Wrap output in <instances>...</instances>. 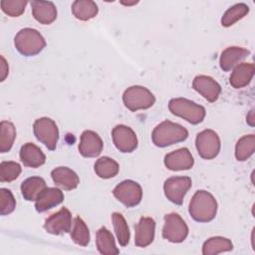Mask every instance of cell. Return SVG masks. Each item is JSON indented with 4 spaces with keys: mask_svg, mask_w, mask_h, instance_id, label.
Returning <instances> with one entry per match:
<instances>
[{
    "mask_svg": "<svg viewBox=\"0 0 255 255\" xmlns=\"http://www.w3.org/2000/svg\"><path fill=\"white\" fill-rule=\"evenodd\" d=\"M16 200L11 190L7 188L0 189V214L8 215L14 211Z\"/></svg>",
    "mask_w": 255,
    "mask_h": 255,
    "instance_id": "obj_35",
    "label": "cell"
},
{
    "mask_svg": "<svg viewBox=\"0 0 255 255\" xmlns=\"http://www.w3.org/2000/svg\"><path fill=\"white\" fill-rule=\"evenodd\" d=\"M123 102L127 109L136 112L151 108L155 103V97L145 87L131 86L124 92Z\"/></svg>",
    "mask_w": 255,
    "mask_h": 255,
    "instance_id": "obj_5",
    "label": "cell"
},
{
    "mask_svg": "<svg viewBox=\"0 0 255 255\" xmlns=\"http://www.w3.org/2000/svg\"><path fill=\"white\" fill-rule=\"evenodd\" d=\"M112 222L120 245L127 246L129 242L130 233L125 217L119 212H114L112 214Z\"/></svg>",
    "mask_w": 255,
    "mask_h": 255,
    "instance_id": "obj_32",
    "label": "cell"
},
{
    "mask_svg": "<svg viewBox=\"0 0 255 255\" xmlns=\"http://www.w3.org/2000/svg\"><path fill=\"white\" fill-rule=\"evenodd\" d=\"M14 45L21 55L31 57L39 54L45 48L46 41L36 29L24 28L16 34Z\"/></svg>",
    "mask_w": 255,
    "mask_h": 255,
    "instance_id": "obj_3",
    "label": "cell"
},
{
    "mask_svg": "<svg viewBox=\"0 0 255 255\" xmlns=\"http://www.w3.org/2000/svg\"><path fill=\"white\" fill-rule=\"evenodd\" d=\"M188 227L177 213H168L164 216L162 237L172 243H180L186 239Z\"/></svg>",
    "mask_w": 255,
    "mask_h": 255,
    "instance_id": "obj_7",
    "label": "cell"
},
{
    "mask_svg": "<svg viewBox=\"0 0 255 255\" xmlns=\"http://www.w3.org/2000/svg\"><path fill=\"white\" fill-rule=\"evenodd\" d=\"M31 7L33 17L40 24L49 25L57 18V8L51 1H32Z\"/></svg>",
    "mask_w": 255,
    "mask_h": 255,
    "instance_id": "obj_20",
    "label": "cell"
},
{
    "mask_svg": "<svg viewBox=\"0 0 255 255\" xmlns=\"http://www.w3.org/2000/svg\"><path fill=\"white\" fill-rule=\"evenodd\" d=\"M233 249L232 242L225 237L215 236L207 239L202 246L203 255H214L221 252L231 251Z\"/></svg>",
    "mask_w": 255,
    "mask_h": 255,
    "instance_id": "obj_26",
    "label": "cell"
},
{
    "mask_svg": "<svg viewBox=\"0 0 255 255\" xmlns=\"http://www.w3.org/2000/svg\"><path fill=\"white\" fill-rule=\"evenodd\" d=\"M98 5L92 0H76L72 4V13L78 20L88 21L97 16Z\"/></svg>",
    "mask_w": 255,
    "mask_h": 255,
    "instance_id": "obj_25",
    "label": "cell"
},
{
    "mask_svg": "<svg viewBox=\"0 0 255 255\" xmlns=\"http://www.w3.org/2000/svg\"><path fill=\"white\" fill-rule=\"evenodd\" d=\"M194 164V159L186 147H181L167 153L164 156V165L166 168L172 171L187 170L190 169Z\"/></svg>",
    "mask_w": 255,
    "mask_h": 255,
    "instance_id": "obj_13",
    "label": "cell"
},
{
    "mask_svg": "<svg viewBox=\"0 0 255 255\" xmlns=\"http://www.w3.org/2000/svg\"><path fill=\"white\" fill-rule=\"evenodd\" d=\"M249 12V7L245 3H237L225 11L221 18V25L223 27H230L236 22L244 18Z\"/></svg>",
    "mask_w": 255,
    "mask_h": 255,
    "instance_id": "obj_31",
    "label": "cell"
},
{
    "mask_svg": "<svg viewBox=\"0 0 255 255\" xmlns=\"http://www.w3.org/2000/svg\"><path fill=\"white\" fill-rule=\"evenodd\" d=\"M188 212L191 218L197 222H209L216 216L217 201L210 192L197 190L189 202Z\"/></svg>",
    "mask_w": 255,
    "mask_h": 255,
    "instance_id": "obj_1",
    "label": "cell"
},
{
    "mask_svg": "<svg viewBox=\"0 0 255 255\" xmlns=\"http://www.w3.org/2000/svg\"><path fill=\"white\" fill-rule=\"evenodd\" d=\"M16 138L15 126L8 121L0 123V152L5 153L9 151Z\"/></svg>",
    "mask_w": 255,
    "mask_h": 255,
    "instance_id": "obj_30",
    "label": "cell"
},
{
    "mask_svg": "<svg viewBox=\"0 0 255 255\" xmlns=\"http://www.w3.org/2000/svg\"><path fill=\"white\" fill-rule=\"evenodd\" d=\"M138 1H132V2H126V1H122L121 3L122 4H124V5H126V6H131V5H134V4H136Z\"/></svg>",
    "mask_w": 255,
    "mask_h": 255,
    "instance_id": "obj_38",
    "label": "cell"
},
{
    "mask_svg": "<svg viewBox=\"0 0 255 255\" xmlns=\"http://www.w3.org/2000/svg\"><path fill=\"white\" fill-rule=\"evenodd\" d=\"M47 187L45 180L40 176H32L25 179L21 184V193L27 201H34Z\"/></svg>",
    "mask_w": 255,
    "mask_h": 255,
    "instance_id": "obj_24",
    "label": "cell"
},
{
    "mask_svg": "<svg viewBox=\"0 0 255 255\" xmlns=\"http://www.w3.org/2000/svg\"><path fill=\"white\" fill-rule=\"evenodd\" d=\"M96 245L98 251L103 255H116L120 250L116 246L115 238L111 231L106 227H101L96 236Z\"/></svg>",
    "mask_w": 255,
    "mask_h": 255,
    "instance_id": "obj_23",
    "label": "cell"
},
{
    "mask_svg": "<svg viewBox=\"0 0 255 255\" xmlns=\"http://www.w3.org/2000/svg\"><path fill=\"white\" fill-rule=\"evenodd\" d=\"M19 155L22 163L27 167L37 168L46 161V155L42 149L32 142L23 144L20 148Z\"/></svg>",
    "mask_w": 255,
    "mask_h": 255,
    "instance_id": "obj_19",
    "label": "cell"
},
{
    "mask_svg": "<svg viewBox=\"0 0 255 255\" xmlns=\"http://www.w3.org/2000/svg\"><path fill=\"white\" fill-rule=\"evenodd\" d=\"M155 233V221L151 217H141L135 225L134 244L137 247H146L152 243Z\"/></svg>",
    "mask_w": 255,
    "mask_h": 255,
    "instance_id": "obj_16",
    "label": "cell"
},
{
    "mask_svg": "<svg viewBox=\"0 0 255 255\" xmlns=\"http://www.w3.org/2000/svg\"><path fill=\"white\" fill-rule=\"evenodd\" d=\"M64 200V193L61 189L56 187H46L36 198L35 208L38 212H45Z\"/></svg>",
    "mask_w": 255,
    "mask_h": 255,
    "instance_id": "obj_17",
    "label": "cell"
},
{
    "mask_svg": "<svg viewBox=\"0 0 255 255\" xmlns=\"http://www.w3.org/2000/svg\"><path fill=\"white\" fill-rule=\"evenodd\" d=\"M71 238L73 241L80 246H87L90 242V231L85 221L80 217L76 216L73 220L71 228Z\"/></svg>",
    "mask_w": 255,
    "mask_h": 255,
    "instance_id": "obj_29",
    "label": "cell"
},
{
    "mask_svg": "<svg viewBox=\"0 0 255 255\" xmlns=\"http://www.w3.org/2000/svg\"><path fill=\"white\" fill-rule=\"evenodd\" d=\"M254 110H251L250 112H249V114L247 115V118H246V121H247V123L251 126V127H253L254 126Z\"/></svg>",
    "mask_w": 255,
    "mask_h": 255,
    "instance_id": "obj_37",
    "label": "cell"
},
{
    "mask_svg": "<svg viewBox=\"0 0 255 255\" xmlns=\"http://www.w3.org/2000/svg\"><path fill=\"white\" fill-rule=\"evenodd\" d=\"M255 68L252 63H240L232 71L229 83L234 89H241L249 85L253 76Z\"/></svg>",
    "mask_w": 255,
    "mask_h": 255,
    "instance_id": "obj_22",
    "label": "cell"
},
{
    "mask_svg": "<svg viewBox=\"0 0 255 255\" xmlns=\"http://www.w3.org/2000/svg\"><path fill=\"white\" fill-rule=\"evenodd\" d=\"M113 194L125 206L133 207L141 201L142 189L136 181L127 179L114 188Z\"/></svg>",
    "mask_w": 255,
    "mask_h": 255,
    "instance_id": "obj_9",
    "label": "cell"
},
{
    "mask_svg": "<svg viewBox=\"0 0 255 255\" xmlns=\"http://www.w3.org/2000/svg\"><path fill=\"white\" fill-rule=\"evenodd\" d=\"M28 4L25 0H2L0 5L2 11L10 17H19L24 11Z\"/></svg>",
    "mask_w": 255,
    "mask_h": 255,
    "instance_id": "obj_34",
    "label": "cell"
},
{
    "mask_svg": "<svg viewBox=\"0 0 255 255\" xmlns=\"http://www.w3.org/2000/svg\"><path fill=\"white\" fill-rule=\"evenodd\" d=\"M255 151V135L246 134L238 139L235 145V157L239 161L247 160Z\"/></svg>",
    "mask_w": 255,
    "mask_h": 255,
    "instance_id": "obj_28",
    "label": "cell"
},
{
    "mask_svg": "<svg viewBox=\"0 0 255 255\" xmlns=\"http://www.w3.org/2000/svg\"><path fill=\"white\" fill-rule=\"evenodd\" d=\"M104 147L101 136L94 130H85L81 134L79 151L84 157L98 156Z\"/></svg>",
    "mask_w": 255,
    "mask_h": 255,
    "instance_id": "obj_15",
    "label": "cell"
},
{
    "mask_svg": "<svg viewBox=\"0 0 255 255\" xmlns=\"http://www.w3.org/2000/svg\"><path fill=\"white\" fill-rule=\"evenodd\" d=\"M45 230L53 235L68 233L72 228V215L68 208L63 207L48 217L44 223Z\"/></svg>",
    "mask_w": 255,
    "mask_h": 255,
    "instance_id": "obj_12",
    "label": "cell"
},
{
    "mask_svg": "<svg viewBox=\"0 0 255 255\" xmlns=\"http://www.w3.org/2000/svg\"><path fill=\"white\" fill-rule=\"evenodd\" d=\"M195 146L198 154L204 159L216 157L220 151V138L213 129H204L197 133Z\"/></svg>",
    "mask_w": 255,
    "mask_h": 255,
    "instance_id": "obj_8",
    "label": "cell"
},
{
    "mask_svg": "<svg viewBox=\"0 0 255 255\" xmlns=\"http://www.w3.org/2000/svg\"><path fill=\"white\" fill-rule=\"evenodd\" d=\"M192 88L210 103L217 101L221 93L220 85L213 78L205 75L196 76L192 81Z\"/></svg>",
    "mask_w": 255,
    "mask_h": 255,
    "instance_id": "obj_14",
    "label": "cell"
},
{
    "mask_svg": "<svg viewBox=\"0 0 255 255\" xmlns=\"http://www.w3.org/2000/svg\"><path fill=\"white\" fill-rule=\"evenodd\" d=\"M94 169L99 177L109 179L118 174L120 170V165L115 159L109 156H103L97 159L94 165Z\"/></svg>",
    "mask_w": 255,
    "mask_h": 255,
    "instance_id": "obj_27",
    "label": "cell"
},
{
    "mask_svg": "<svg viewBox=\"0 0 255 255\" xmlns=\"http://www.w3.org/2000/svg\"><path fill=\"white\" fill-rule=\"evenodd\" d=\"M0 60H1V62H0V81L3 82L6 79V77L8 76L9 67H8V64L3 56L0 57Z\"/></svg>",
    "mask_w": 255,
    "mask_h": 255,
    "instance_id": "obj_36",
    "label": "cell"
},
{
    "mask_svg": "<svg viewBox=\"0 0 255 255\" xmlns=\"http://www.w3.org/2000/svg\"><path fill=\"white\" fill-rule=\"evenodd\" d=\"M22 171L19 163L15 161H2L0 163V181L10 182L18 178Z\"/></svg>",
    "mask_w": 255,
    "mask_h": 255,
    "instance_id": "obj_33",
    "label": "cell"
},
{
    "mask_svg": "<svg viewBox=\"0 0 255 255\" xmlns=\"http://www.w3.org/2000/svg\"><path fill=\"white\" fill-rule=\"evenodd\" d=\"M187 137L188 131L185 128L167 120L158 124L151 133L152 142L158 147H166L184 141Z\"/></svg>",
    "mask_w": 255,
    "mask_h": 255,
    "instance_id": "obj_2",
    "label": "cell"
},
{
    "mask_svg": "<svg viewBox=\"0 0 255 255\" xmlns=\"http://www.w3.org/2000/svg\"><path fill=\"white\" fill-rule=\"evenodd\" d=\"M168 110L172 115L185 120L191 125L200 124L206 115L202 106L185 98L171 99L168 103Z\"/></svg>",
    "mask_w": 255,
    "mask_h": 255,
    "instance_id": "obj_4",
    "label": "cell"
},
{
    "mask_svg": "<svg viewBox=\"0 0 255 255\" xmlns=\"http://www.w3.org/2000/svg\"><path fill=\"white\" fill-rule=\"evenodd\" d=\"M36 138L48 149L54 150L59 139V129L56 123L50 118H40L33 124Z\"/></svg>",
    "mask_w": 255,
    "mask_h": 255,
    "instance_id": "obj_6",
    "label": "cell"
},
{
    "mask_svg": "<svg viewBox=\"0 0 255 255\" xmlns=\"http://www.w3.org/2000/svg\"><path fill=\"white\" fill-rule=\"evenodd\" d=\"M192 185L191 178L188 176H172L163 183L165 197L172 203L181 205L183 198Z\"/></svg>",
    "mask_w": 255,
    "mask_h": 255,
    "instance_id": "obj_10",
    "label": "cell"
},
{
    "mask_svg": "<svg viewBox=\"0 0 255 255\" xmlns=\"http://www.w3.org/2000/svg\"><path fill=\"white\" fill-rule=\"evenodd\" d=\"M115 146L124 153L132 152L137 147V137L132 128L125 125H118L112 130Z\"/></svg>",
    "mask_w": 255,
    "mask_h": 255,
    "instance_id": "obj_11",
    "label": "cell"
},
{
    "mask_svg": "<svg viewBox=\"0 0 255 255\" xmlns=\"http://www.w3.org/2000/svg\"><path fill=\"white\" fill-rule=\"evenodd\" d=\"M53 181L65 190L75 189L79 183L80 178L78 174L67 166H59L51 171Z\"/></svg>",
    "mask_w": 255,
    "mask_h": 255,
    "instance_id": "obj_21",
    "label": "cell"
},
{
    "mask_svg": "<svg viewBox=\"0 0 255 255\" xmlns=\"http://www.w3.org/2000/svg\"><path fill=\"white\" fill-rule=\"evenodd\" d=\"M250 52L242 47H228L222 51L220 58H219V66L221 70L224 72H228L234 69L238 64H240Z\"/></svg>",
    "mask_w": 255,
    "mask_h": 255,
    "instance_id": "obj_18",
    "label": "cell"
}]
</instances>
